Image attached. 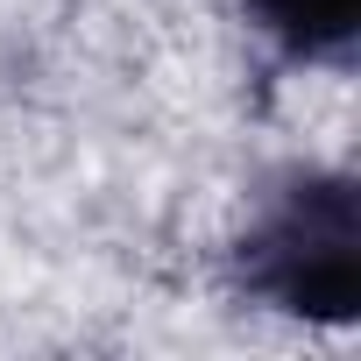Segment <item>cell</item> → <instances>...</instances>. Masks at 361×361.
<instances>
[{
  "instance_id": "6da1fadb",
  "label": "cell",
  "mask_w": 361,
  "mask_h": 361,
  "mask_svg": "<svg viewBox=\"0 0 361 361\" xmlns=\"http://www.w3.org/2000/svg\"><path fill=\"white\" fill-rule=\"evenodd\" d=\"M241 283L298 319L347 326L361 298V199L347 177L298 170L262 199L241 241Z\"/></svg>"
},
{
  "instance_id": "7a4b0ae2",
  "label": "cell",
  "mask_w": 361,
  "mask_h": 361,
  "mask_svg": "<svg viewBox=\"0 0 361 361\" xmlns=\"http://www.w3.org/2000/svg\"><path fill=\"white\" fill-rule=\"evenodd\" d=\"M241 8L276 50L305 64H347L361 29V0H241Z\"/></svg>"
}]
</instances>
